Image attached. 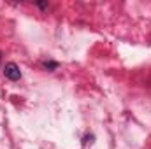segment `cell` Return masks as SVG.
I'll return each instance as SVG.
<instances>
[{"mask_svg": "<svg viewBox=\"0 0 151 149\" xmlns=\"http://www.w3.org/2000/svg\"><path fill=\"white\" fill-rule=\"evenodd\" d=\"M39 7H40V9H46V7H47V4H46V2H40V4H37Z\"/></svg>", "mask_w": 151, "mask_h": 149, "instance_id": "3", "label": "cell"}, {"mask_svg": "<svg viewBox=\"0 0 151 149\" xmlns=\"http://www.w3.org/2000/svg\"><path fill=\"white\" fill-rule=\"evenodd\" d=\"M4 75H5L9 81H19V79H21V70H19V67H18L14 62H9V63H5V67H4Z\"/></svg>", "mask_w": 151, "mask_h": 149, "instance_id": "1", "label": "cell"}, {"mask_svg": "<svg viewBox=\"0 0 151 149\" xmlns=\"http://www.w3.org/2000/svg\"><path fill=\"white\" fill-rule=\"evenodd\" d=\"M42 65H44V69H47V70H55V69L58 67V63H56V62H44Z\"/></svg>", "mask_w": 151, "mask_h": 149, "instance_id": "2", "label": "cell"}]
</instances>
